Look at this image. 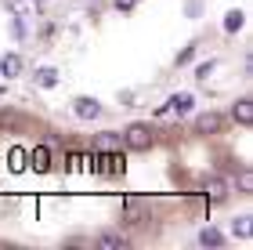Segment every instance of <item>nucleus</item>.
Listing matches in <instances>:
<instances>
[{
    "label": "nucleus",
    "mask_w": 253,
    "mask_h": 250,
    "mask_svg": "<svg viewBox=\"0 0 253 250\" xmlns=\"http://www.w3.org/2000/svg\"><path fill=\"white\" fill-rule=\"evenodd\" d=\"M192 54H195V48H185V51L177 54V65H185V62H192Z\"/></svg>",
    "instance_id": "nucleus-16"
},
{
    "label": "nucleus",
    "mask_w": 253,
    "mask_h": 250,
    "mask_svg": "<svg viewBox=\"0 0 253 250\" xmlns=\"http://www.w3.org/2000/svg\"><path fill=\"white\" fill-rule=\"evenodd\" d=\"M192 105H195V98L181 91V95H174V98L163 105V112H177V116H185V112H192Z\"/></svg>",
    "instance_id": "nucleus-5"
},
{
    "label": "nucleus",
    "mask_w": 253,
    "mask_h": 250,
    "mask_svg": "<svg viewBox=\"0 0 253 250\" xmlns=\"http://www.w3.org/2000/svg\"><path fill=\"white\" fill-rule=\"evenodd\" d=\"M73 112H76L80 120H98L101 116V101L98 98H76L73 101Z\"/></svg>",
    "instance_id": "nucleus-2"
},
{
    "label": "nucleus",
    "mask_w": 253,
    "mask_h": 250,
    "mask_svg": "<svg viewBox=\"0 0 253 250\" xmlns=\"http://www.w3.org/2000/svg\"><path fill=\"white\" fill-rule=\"evenodd\" d=\"M47 160H51L47 149H33V167H37V170H47V167H51Z\"/></svg>",
    "instance_id": "nucleus-14"
},
{
    "label": "nucleus",
    "mask_w": 253,
    "mask_h": 250,
    "mask_svg": "<svg viewBox=\"0 0 253 250\" xmlns=\"http://www.w3.org/2000/svg\"><path fill=\"white\" fill-rule=\"evenodd\" d=\"M203 189H206V196H210V200H224V196H228V181H224V178H217V174L206 178V181H203Z\"/></svg>",
    "instance_id": "nucleus-7"
},
{
    "label": "nucleus",
    "mask_w": 253,
    "mask_h": 250,
    "mask_svg": "<svg viewBox=\"0 0 253 250\" xmlns=\"http://www.w3.org/2000/svg\"><path fill=\"white\" fill-rule=\"evenodd\" d=\"M123 145H126L130 152L152 149V131H148V123H130V127L123 131Z\"/></svg>",
    "instance_id": "nucleus-1"
},
{
    "label": "nucleus",
    "mask_w": 253,
    "mask_h": 250,
    "mask_svg": "<svg viewBox=\"0 0 253 250\" xmlns=\"http://www.w3.org/2000/svg\"><path fill=\"white\" fill-rule=\"evenodd\" d=\"M199 243H203V247H221V243H224V236L217 232V229H210V225H206V229L199 232Z\"/></svg>",
    "instance_id": "nucleus-12"
},
{
    "label": "nucleus",
    "mask_w": 253,
    "mask_h": 250,
    "mask_svg": "<svg viewBox=\"0 0 253 250\" xmlns=\"http://www.w3.org/2000/svg\"><path fill=\"white\" fill-rule=\"evenodd\" d=\"M94 247H101V250H126V247H130V240L120 236V232H101L98 240H94Z\"/></svg>",
    "instance_id": "nucleus-4"
},
{
    "label": "nucleus",
    "mask_w": 253,
    "mask_h": 250,
    "mask_svg": "<svg viewBox=\"0 0 253 250\" xmlns=\"http://www.w3.org/2000/svg\"><path fill=\"white\" fill-rule=\"evenodd\" d=\"M116 7H120V11H130V7H134V0H116Z\"/></svg>",
    "instance_id": "nucleus-18"
},
{
    "label": "nucleus",
    "mask_w": 253,
    "mask_h": 250,
    "mask_svg": "<svg viewBox=\"0 0 253 250\" xmlns=\"http://www.w3.org/2000/svg\"><path fill=\"white\" fill-rule=\"evenodd\" d=\"M243 22H246L243 11H228V15H224V29H228V33H235V29H243Z\"/></svg>",
    "instance_id": "nucleus-13"
},
{
    "label": "nucleus",
    "mask_w": 253,
    "mask_h": 250,
    "mask_svg": "<svg viewBox=\"0 0 253 250\" xmlns=\"http://www.w3.org/2000/svg\"><path fill=\"white\" fill-rule=\"evenodd\" d=\"M210 69H213V62H203L199 69H195V76H199V80H206V73H210Z\"/></svg>",
    "instance_id": "nucleus-17"
},
{
    "label": "nucleus",
    "mask_w": 253,
    "mask_h": 250,
    "mask_svg": "<svg viewBox=\"0 0 253 250\" xmlns=\"http://www.w3.org/2000/svg\"><path fill=\"white\" fill-rule=\"evenodd\" d=\"M239 189H243L246 196L253 192V174H250V170H239Z\"/></svg>",
    "instance_id": "nucleus-15"
},
{
    "label": "nucleus",
    "mask_w": 253,
    "mask_h": 250,
    "mask_svg": "<svg viewBox=\"0 0 253 250\" xmlns=\"http://www.w3.org/2000/svg\"><path fill=\"white\" fill-rule=\"evenodd\" d=\"M250 214H243V218H235L232 221V236H235V240H250Z\"/></svg>",
    "instance_id": "nucleus-11"
},
{
    "label": "nucleus",
    "mask_w": 253,
    "mask_h": 250,
    "mask_svg": "<svg viewBox=\"0 0 253 250\" xmlns=\"http://www.w3.org/2000/svg\"><path fill=\"white\" fill-rule=\"evenodd\" d=\"M232 120H235V123H253V101H250V98H239V101H235Z\"/></svg>",
    "instance_id": "nucleus-8"
},
{
    "label": "nucleus",
    "mask_w": 253,
    "mask_h": 250,
    "mask_svg": "<svg viewBox=\"0 0 253 250\" xmlns=\"http://www.w3.org/2000/svg\"><path fill=\"white\" fill-rule=\"evenodd\" d=\"M94 149L98 152H112V149H120V134H98V138H94Z\"/></svg>",
    "instance_id": "nucleus-10"
},
{
    "label": "nucleus",
    "mask_w": 253,
    "mask_h": 250,
    "mask_svg": "<svg viewBox=\"0 0 253 250\" xmlns=\"http://www.w3.org/2000/svg\"><path fill=\"white\" fill-rule=\"evenodd\" d=\"M33 84L43 87V91H51V87H58V69H51V65H43V69L33 73Z\"/></svg>",
    "instance_id": "nucleus-6"
},
{
    "label": "nucleus",
    "mask_w": 253,
    "mask_h": 250,
    "mask_svg": "<svg viewBox=\"0 0 253 250\" xmlns=\"http://www.w3.org/2000/svg\"><path fill=\"white\" fill-rule=\"evenodd\" d=\"M221 127H224L221 112H203V116H195V131H199V134H217Z\"/></svg>",
    "instance_id": "nucleus-3"
},
{
    "label": "nucleus",
    "mask_w": 253,
    "mask_h": 250,
    "mask_svg": "<svg viewBox=\"0 0 253 250\" xmlns=\"http://www.w3.org/2000/svg\"><path fill=\"white\" fill-rule=\"evenodd\" d=\"M22 73V58L18 54H4L0 58V76H18Z\"/></svg>",
    "instance_id": "nucleus-9"
}]
</instances>
